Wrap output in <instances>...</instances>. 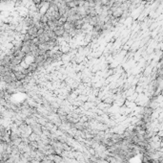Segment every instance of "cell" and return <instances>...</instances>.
<instances>
[{"instance_id":"1","label":"cell","mask_w":163,"mask_h":163,"mask_svg":"<svg viewBox=\"0 0 163 163\" xmlns=\"http://www.w3.org/2000/svg\"><path fill=\"white\" fill-rule=\"evenodd\" d=\"M123 13H124V11H123L121 8H117V9H116L114 11L112 12L111 17H113V18H114V19H119L120 17H122Z\"/></svg>"},{"instance_id":"2","label":"cell","mask_w":163,"mask_h":163,"mask_svg":"<svg viewBox=\"0 0 163 163\" xmlns=\"http://www.w3.org/2000/svg\"><path fill=\"white\" fill-rule=\"evenodd\" d=\"M53 33H55V36L56 37H61L65 33V30H64L63 27H56L53 30Z\"/></svg>"},{"instance_id":"3","label":"cell","mask_w":163,"mask_h":163,"mask_svg":"<svg viewBox=\"0 0 163 163\" xmlns=\"http://www.w3.org/2000/svg\"><path fill=\"white\" fill-rule=\"evenodd\" d=\"M38 67V64H36V63H32L31 65H29L27 68V71L28 72H33V71H35Z\"/></svg>"},{"instance_id":"4","label":"cell","mask_w":163,"mask_h":163,"mask_svg":"<svg viewBox=\"0 0 163 163\" xmlns=\"http://www.w3.org/2000/svg\"><path fill=\"white\" fill-rule=\"evenodd\" d=\"M53 161H55V163H61L62 161H63V159L59 156V155H55V158H53Z\"/></svg>"}]
</instances>
